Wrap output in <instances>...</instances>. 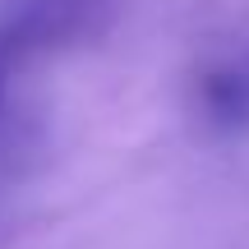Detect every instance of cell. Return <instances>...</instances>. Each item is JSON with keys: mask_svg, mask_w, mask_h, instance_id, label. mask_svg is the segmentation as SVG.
<instances>
[{"mask_svg": "<svg viewBox=\"0 0 249 249\" xmlns=\"http://www.w3.org/2000/svg\"><path fill=\"white\" fill-rule=\"evenodd\" d=\"M198 102H203L208 120L222 124V129L245 124L249 120V79L240 70H213L198 83Z\"/></svg>", "mask_w": 249, "mask_h": 249, "instance_id": "6da1fadb", "label": "cell"}]
</instances>
